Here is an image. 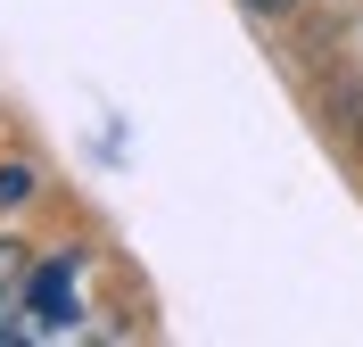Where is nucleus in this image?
Segmentation results:
<instances>
[{
	"label": "nucleus",
	"instance_id": "obj_1",
	"mask_svg": "<svg viewBox=\"0 0 363 347\" xmlns=\"http://www.w3.org/2000/svg\"><path fill=\"white\" fill-rule=\"evenodd\" d=\"M25 314L33 331H74V256H50L25 273Z\"/></svg>",
	"mask_w": 363,
	"mask_h": 347
},
{
	"label": "nucleus",
	"instance_id": "obj_2",
	"mask_svg": "<svg viewBox=\"0 0 363 347\" xmlns=\"http://www.w3.org/2000/svg\"><path fill=\"white\" fill-rule=\"evenodd\" d=\"M25 199H33V174L25 165H0V207H25Z\"/></svg>",
	"mask_w": 363,
	"mask_h": 347
},
{
	"label": "nucleus",
	"instance_id": "obj_3",
	"mask_svg": "<svg viewBox=\"0 0 363 347\" xmlns=\"http://www.w3.org/2000/svg\"><path fill=\"white\" fill-rule=\"evenodd\" d=\"M17 281H25V256L0 240V306H9V290H17Z\"/></svg>",
	"mask_w": 363,
	"mask_h": 347
},
{
	"label": "nucleus",
	"instance_id": "obj_4",
	"mask_svg": "<svg viewBox=\"0 0 363 347\" xmlns=\"http://www.w3.org/2000/svg\"><path fill=\"white\" fill-rule=\"evenodd\" d=\"M240 9H264V17H272V9H289V0H240Z\"/></svg>",
	"mask_w": 363,
	"mask_h": 347
}]
</instances>
